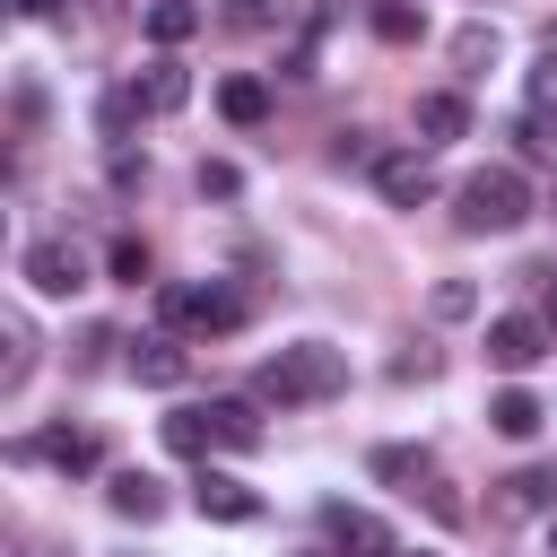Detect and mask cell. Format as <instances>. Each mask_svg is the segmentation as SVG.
<instances>
[{
	"label": "cell",
	"instance_id": "cell-1",
	"mask_svg": "<svg viewBox=\"0 0 557 557\" xmlns=\"http://www.w3.org/2000/svg\"><path fill=\"white\" fill-rule=\"evenodd\" d=\"M252 392H261V400H278V409H313V400H339V392H348V357H339L331 339H296V348L261 357Z\"/></svg>",
	"mask_w": 557,
	"mask_h": 557
},
{
	"label": "cell",
	"instance_id": "cell-2",
	"mask_svg": "<svg viewBox=\"0 0 557 557\" xmlns=\"http://www.w3.org/2000/svg\"><path fill=\"white\" fill-rule=\"evenodd\" d=\"M522 218H531V183H522L513 165L461 174V191H453V226H461V235H513Z\"/></svg>",
	"mask_w": 557,
	"mask_h": 557
},
{
	"label": "cell",
	"instance_id": "cell-3",
	"mask_svg": "<svg viewBox=\"0 0 557 557\" xmlns=\"http://www.w3.org/2000/svg\"><path fill=\"white\" fill-rule=\"evenodd\" d=\"M157 322H165V331H209V339H218V331H244V296L218 287V278H209V287H157Z\"/></svg>",
	"mask_w": 557,
	"mask_h": 557
},
{
	"label": "cell",
	"instance_id": "cell-4",
	"mask_svg": "<svg viewBox=\"0 0 557 557\" xmlns=\"http://www.w3.org/2000/svg\"><path fill=\"white\" fill-rule=\"evenodd\" d=\"M17 270H26L35 296H78V287H87V252H78L70 235H35V244L17 252Z\"/></svg>",
	"mask_w": 557,
	"mask_h": 557
},
{
	"label": "cell",
	"instance_id": "cell-5",
	"mask_svg": "<svg viewBox=\"0 0 557 557\" xmlns=\"http://www.w3.org/2000/svg\"><path fill=\"white\" fill-rule=\"evenodd\" d=\"M322 540H331V557H400L392 548V522L383 513H366V505H322Z\"/></svg>",
	"mask_w": 557,
	"mask_h": 557
},
{
	"label": "cell",
	"instance_id": "cell-6",
	"mask_svg": "<svg viewBox=\"0 0 557 557\" xmlns=\"http://www.w3.org/2000/svg\"><path fill=\"white\" fill-rule=\"evenodd\" d=\"M540 357H548V322L540 313H496L487 322V366L496 374H531Z\"/></svg>",
	"mask_w": 557,
	"mask_h": 557
},
{
	"label": "cell",
	"instance_id": "cell-7",
	"mask_svg": "<svg viewBox=\"0 0 557 557\" xmlns=\"http://www.w3.org/2000/svg\"><path fill=\"white\" fill-rule=\"evenodd\" d=\"M374 191H383L392 209H426V200H435V165H426V148H383V157H374Z\"/></svg>",
	"mask_w": 557,
	"mask_h": 557
},
{
	"label": "cell",
	"instance_id": "cell-8",
	"mask_svg": "<svg viewBox=\"0 0 557 557\" xmlns=\"http://www.w3.org/2000/svg\"><path fill=\"white\" fill-rule=\"evenodd\" d=\"M531 513H557V470L548 461L496 479V496H487V522H531Z\"/></svg>",
	"mask_w": 557,
	"mask_h": 557
},
{
	"label": "cell",
	"instance_id": "cell-9",
	"mask_svg": "<svg viewBox=\"0 0 557 557\" xmlns=\"http://www.w3.org/2000/svg\"><path fill=\"white\" fill-rule=\"evenodd\" d=\"M131 374H139L148 392H174V383L191 374V348H183L174 331H148V339H131Z\"/></svg>",
	"mask_w": 557,
	"mask_h": 557
},
{
	"label": "cell",
	"instance_id": "cell-10",
	"mask_svg": "<svg viewBox=\"0 0 557 557\" xmlns=\"http://www.w3.org/2000/svg\"><path fill=\"white\" fill-rule=\"evenodd\" d=\"M9 461H52V470H96V435L87 426H52V435H17Z\"/></svg>",
	"mask_w": 557,
	"mask_h": 557
},
{
	"label": "cell",
	"instance_id": "cell-11",
	"mask_svg": "<svg viewBox=\"0 0 557 557\" xmlns=\"http://www.w3.org/2000/svg\"><path fill=\"white\" fill-rule=\"evenodd\" d=\"M191 505H200V522H252V513H261V496H252L235 470H200V479H191Z\"/></svg>",
	"mask_w": 557,
	"mask_h": 557
},
{
	"label": "cell",
	"instance_id": "cell-12",
	"mask_svg": "<svg viewBox=\"0 0 557 557\" xmlns=\"http://www.w3.org/2000/svg\"><path fill=\"white\" fill-rule=\"evenodd\" d=\"M131 87H139V104H148V113H183V104H191V70H183L174 52H157V61H148V78H131Z\"/></svg>",
	"mask_w": 557,
	"mask_h": 557
},
{
	"label": "cell",
	"instance_id": "cell-13",
	"mask_svg": "<svg viewBox=\"0 0 557 557\" xmlns=\"http://www.w3.org/2000/svg\"><path fill=\"white\" fill-rule=\"evenodd\" d=\"M461 131H470V104H461L453 87L418 96V148H444V139H461Z\"/></svg>",
	"mask_w": 557,
	"mask_h": 557
},
{
	"label": "cell",
	"instance_id": "cell-14",
	"mask_svg": "<svg viewBox=\"0 0 557 557\" xmlns=\"http://www.w3.org/2000/svg\"><path fill=\"white\" fill-rule=\"evenodd\" d=\"M540 418H548V409H540L522 383H505V392L487 400V426H496V435H513V444H531V435H540Z\"/></svg>",
	"mask_w": 557,
	"mask_h": 557
},
{
	"label": "cell",
	"instance_id": "cell-15",
	"mask_svg": "<svg viewBox=\"0 0 557 557\" xmlns=\"http://www.w3.org/2000/svg\"><path fill=\"white\" fill-rule=\"evenodd\" d=\"M366 470H374V479H392V487H409V496L435 479V461H426L418 444H374V453H366Z\"/></svg>",
	"mask_w": 557,
	"mask_h": 557
},
{
	"label": "cell",
	"instance_id": "cell-16",
	"mask_svg": "<svg viewBox=\"0 0 557 557\" xmlns=\"http://www.w3.org/2000/svg\"><path fill=\"white\" fill-rule=\"evenodd\" d=\"M104 505H113L122 522H157V513H165V487H157L148 470H122V479L104 487Z\"/></svg>",
	"mask_w": 557,
	"mask_h": 557
},
{
	"label": "cell",
	"instance_id": "cell-17",
	"mask_svg": "<svg viewBox=\"0 0 557 557\" xmlns=\"http://www.w3.org/2000/svg\"><path fill=\"white\" fill-rule=\"evenodd\" d=\"M218 113H226L235 131H252V122H270V87H261L252 70H235V78L218 87Z\"/></svg>",
	"mask_w": 557,
	"mask_h": 557
},
{
	"label": "cell",
	"instance_id": "cell-18",
	"mask_svg": "<svg viewBox=\"0 0 557 557\" xmlns=\"http://www.w3.org/2000/svg\"><path fill=\"white\" fill-rule=\"evenodd\" d=\"M0 339H9V357H0V392H26V374H35V322H26V313H0Z\"/></svg>",
	"mask_w": 557,
	"mask_h": 557
},
{
	"label": "cell",
	"instance_id": "cell-19",
	"mask_svg": "<svg viewBox=\"0 0 557 557\" xmlns=\"http://www.w3.org/2000/svg\"><path fill=\"white\" fill-rule=\"evenodd\" d=\"M209 409V435L226 444V453H252L261 444V418H252V400H200Z\"/></svg>",
	"mask_w": 557,
	"mask_h": 557
},
{
	"label": "cell",
	"instance_id": "cell-20",
	"mask_svg": "<svg viewBox=\"0 0 557 557\" xmlns=\"http://www.w3.org/2000/svg\"><path fill=\"white\" fill-rule=\"evenodd\" d=\"M191 35H200V0H148V44L157 52H174Z\"/></svg>",
	"mask_w": 557,
	"mask_h": 557
},
{
	"label": "cell",
	"instance_id": "cell-21",
	"mask_svg": "<svg viewBox=\"0 0 557 557\" xmlns=\"http://www.w3.org/2000/svg\"><path fill=\"white\" fill-rule=\"evenodd\" d=\"M366 17H374L383 44H418V35H426V9H418V0H374Z\"/></svg>",
	"mask_w": 557,
	"mask_h": 557
},
{
	"label": "cell",
	"instance_id": "cell-22",
	"mask_svg": "<svg viewBox=\"0 0 557 557\" xmlns=\"http://www.w3.org/2000/svg\"><path fill=\"white\" fill-rule=\"evenodd\" d=\"M496 52H505V35H496V26H461V35H453V61H461V78H479Z\"/></svg>",
	"mask_w": 557,
	"mask_h": 557
},
{
	"label": "cell",
	"instance_id": "cell-23",
	"mask_svg": "<svg viewBox=\"0 0 557 557\" xmlns=\"http://www.w3.org/2000/svg\"><path fill=\"white\" fill-rule=\"evenodd\" d=\"M165 444H174V453H191V461H200V453H209V444H218V435H209V409H200V400H191V409H174V418H165Z\"/></svg>",
	"mask_w": 557,
	"mask_h": 557
},
{
	"label": "cell",
	"instance_id": "cell-24",
	"mask_svg": "<svg viewBox=\"0 0 557 557\" xmlns=\"http://www.w3.org/2000/svg\"><path fill=\"white\" fill-rule=\"evenodd\" d=\"M513 148H522L531 165H557V122H548V113H522V122H513Z\"/></svg>",
	"mask_w": 557,
	"mask_h": 557
},
{
	"label": "cell",
	"instance_id": "cell-25",
	"mask_svg": "<svg viewBox=\"0 0 557 557\" xmlns=\"http://www.w3.org/2000/svg\"><path fill=\"white\" fill-rule=\"evenodd\" d=\"M139 113H148V104H139V87H113V96L96 104V131H104V139H122V131H131Z\"/></svg>",
	"mask_w": 557,
	"mask_h": 557
},
{
	"label": "cell",
	"instance_id": "cell-26",
	"mask_svg": "<svg viewBox=\"0 0 557 557\" xmlns=\"http://www.w3.org/2000/svg\"><path fill=\"white\" fill-rule=\"evenodd\" d=\"M104 270H113L122 287H139V278H148V244H139V235H113V244H104Z\"/></svg>",
	"mask_w": 557,
	"mask_h": 557
},
{
	"label": "cell",
	"instance_id": "cell-27",
	"mask_svg": "<svg viewBox=\"0 0 557 557\" xmlns=\"http://www.w3.org/2000/svg\"><path fill=\"white\" fill-rule=\"evenodd\" d=\"M470 313H479V287L470 278H444L435 287V322H470Z\"/></svg>",
	"mask_w": 557,
	"mask_h": 557
},
{
	"label": "cell",
	"instance_id": "cell-28",
	"mask_svg": "<svg viewBox=\"0 0 557 557\" xmlns=\"http://www.w3.org/2000/svg\"><path fill=\"white\" fill-rule=\"evenodd\" d=\"M531 113H548V122H557V44L531 61Z\"/></svg>",
	"mask_w": 557,
	"mask_h": 557
},
{
	"label": "cell",
	"instance_id": "cell-29",
	"mask_svg": "<svg viewBox=\"0 0 557 557\" xmlns=\"http://www.w3.org/2000/svg\"><path fill=\"white\" fill-rule=\"evenodd\" d=\"M235 191H244V174L226 157H200V200H235Z\"/></svg>",
	"mask_w": 557,
	"mask_h": 557
},
{
	"label": "cell",
	"instance_id": "cell-30",
	"mask_svg": "<svg viewBox=\"0 0 557 557\" xmlns=\"http://www.w3.org/2000/svg\"><path fill=\"white\" fill-rule=\"evenodd\" d=\"M374 157H383V148H374L366 131H339V148H331V165H374Z\"/></svg>",
	"mask_w": 557,
	"mask_h": 557
},
{
	"label": "cell",
	"instance_id": "cell-31",
	"mask_svg": "<svg viewBox=\"0 0 557 557\" xmlns=\"http://www.w3.org/2000/svg\"><path fill=\"white\" fill-rule=\"evenodd\" d=\"M226 26H235V35H261V26H270V0H226Z\"/></svg>",
	"mask_w": 557,
	"mask_h": 557
},
{
	"label": "cell",
	"instance_id": "cell-32",
	"mask_svg": "<svg viewBox=\"0 0 557 557\" xmlns=\"http://www.w3.org/2000/svg\"><path fill=\"white\" fill-rule=\"evenodd\" d=\"M418 496H426V513H435V522H461V496H453V487H444V479H426V487H418Z\"/></svg>",
	"mask_w": 557,
	"mask_h": 557
},
{
	"label": "cell",
	"instance_id": "cell-33",
	"mask_svg": "<svg viewBox=\"0 0 557 557\" xmlns=\"http://www.w3.org/2000/svg\"><path fill=\"white\" fill-rule=\"evenodd\" d=\"M113 183L131 191V183H148V157H131V148H113Z\"/></svg>",
	"mask_w": 557,
	"mask_h": 557
},
{
	"label": "cell",
	"instance_id": "cell-34",
	"mask_svg": "<svg viewBox=\"0 0 557 557\" xmlns=\"http://www.w3.org/2000/svg\"><path fill=\"white\" fill-rule=\"evenodd\" d=\"M531 278L548 287V313H540V322H548V339H557V270H531Z\"/></svg>",
	"mask_w": 557,
	"mask_h": 557
},
{
	"label": "cell",
	"instance_id": "cell-35",
	"mask_svg": "<svg viewBox=\"0 0 557 557\" xmlns=\"http://www.w3.org/2000/svg\"><path fill=\"white\" fill-rule=\"evenodd\" d=\"M17 17H61V0H9Z\"/></svg>",
	"mask_w": 557,
	"mask_h": 557
},
{
	"label": "cell",
	"instance_id": "cell-36",
	"mask_svg": "<svg viewBox=\"0 0 557 557\" xmlns=\"http://www.w3.org/2000/svg\"><path fill=\"white\" fill-rule=\"evenodd\" d=\"M548 548H557V513H548Z\"/></svg>",
	"mask_w": 557,
	"mask_h": 557
},
{
	"label": "cell",
	"instance_id": "cell-37",
	"mask_svg": "<svg viewBox=\"0 0 557 557\" xmlns=\"http://www.w3.org/2000/svg\"><path fill=\"white\" fill-rule=\"evenodd\" d=\"M418 557H426V548H418Z\"/></svg>",
	"mask_w": 557,
	"mask_h": 557
}]
</instances>
